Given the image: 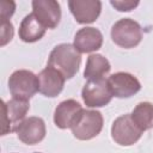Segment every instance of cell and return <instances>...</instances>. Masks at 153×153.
Instances as JSON below:
<instances>
[{"label":"cell","mask_w":153,"mask_h":153,"mask_svg":"<svg viewBox=\"0 0 153 153\" xmlns=\"http://www.w3.org/2000/svg\"><path fill=\"white\" fill-rule=\"evenodd\" d=\"M81 63V54L71 43H61L53 48L49 54V67L59 71L65 79H72L79 71Z\"/></svg>","instance_id":"obj_1"},{"label":"cell","mask_w":153,"mask_h":153,"mask_svg":"<svg viewBox=\"0 0 153 153\" xmlns=\"http://www.w3.org/2000/svg\"><path fill=\"white\" fill-rule=\"evenodd\" d=\"M111 39L121 48H135L142 39V29L136 20L131 18H122L112 25Z\"/></svg>","instance_id":"obj_2"},{"label":"cell","mask_w":153,"mask_h":153,"mask_svg":"<svg viewBox=\"0 0 153 153\" xmlns=\"http://www.w3.org/2000/svg\"><path fill=\"white\" fill-rule=\"evenodd\" d=\"M38 76L27 69L14 71L8 78V90L12 98L29 100L38 92Z\"/></svg>","instance_id":"obj_3"},{"label":"cell","mask_w":153,"mask_h":153,"mask_svg":"<svg viewBox=\"0 0 153 153\" xmlns=\"http://www.w3.org/2000/svg\"><path fill=\"white\" fill-rule=\"evenodd\" d=\"M103 123L104 120L99 111L82 109L71 130L74 137L81 141H86L96 137L102 131Z\"/></svg>","instance_id":"obj_4"},{"label":"cell","mask_w":153,"mask_h":153,"mask_svg":"<svg viewBox=\"0 0 153 153\" xmlns=\"http://www.w3.org/2000/svg\"><path fill=\"white\" fill-rule=\"evenodd\" d=\"M30 109L29 100L12 98L7 102L2 100V134L6 135L16 131L18 126L25 120Z\"/></svg>","instance_id":"obj_5"},{"label":"cell","mask_w":153,"mask_h":153,"mask_svg":"<svg viewBox=\"0 0 153 153\" xmlns=\"http://www.w3.org/2000/svg\"><path fill=\"white\" fill-rule=\"evenodd\" d=\"M142 133L131 120L130 114H124L117 117L111 126V137L120 146H131L136 143Z\"/></svg>","instance_id":"obj_6"},{"label":"cell","mask_w":153,"mask_h":153,"mask_svg":"<svg viewBox=\"0 0 153 153\" xmlns=\"http://www.w3.org/2000/svg\"><path fill=\"white\" fill-rule=\"evenodd\" d=\"M108 79L87 80L81 90V98L88 108H102L108 105L112 99Z\"/></svg>","instance_id":"obj_7"},{"label":"cell","mask_w":153,"mask_h":153,"mask_svg":"<svg viewBox=\"0 0 153 153\" xmlns=\"http://www.w3.org/2000/svg\"><path fill=\"white\" fill-rule=\"evenodd\" d=\"M108 84L114 97L129 98L141 90V84L136 76L127 72H117L108 78Z\"/></svg>","instance_id":"obj_8"},{"label":"cell","mask_w":153,"mask_h":153,"mask_svg":"<svg viewBox=\"0 0 153 153\" xmlns=\"http://www.w3.org/2000/svg\"><path fill=\"white\" fill-rule=\"evenodd\" d=\"M32 13L45 29H55L61 19V6L55 0H33Z\"/></svg>","instance_id":"obj_9"},{"label":"cell","mask_w":153,"mask_h":153,"mask_svg":"<svg viewBox=\"0 0 153 153\" xmlns=\"http://www.w3.org/2000/svg\"><path fill=\"white\" fill-rule=\"evenodd\" d=\"M18 139L25 145L39 143L47 134L45 123L41 117L31 116L25 118L16 129Z\"/></svg>","instance_id":"obj_10"},{"label":"cell","mask_w":153,"mask_h":153,"mask_svg":"<svg viewBox=\"0 0 153 153\" xmlns=\"http://www.w3.org/2000/svg\"><path fill=\"white\" fill-rule=\"evenodd\" d=\"M68 7L76 23L91 24L99 17L102 2L99 0H69Z\"/></svg>","instance_id":"obj_11"},{"label":"cell","mask_w":153,"mask_h":153,"mask_svg":"<svg viewBox=\"0 0 153 153\" xmlns=\"http://www.w3.org/2000/svg\"><path fill=\"white\" fill-rule=\"evenodd\" d=\"M37 76H38V82H39L38 92L42 93L44 97L55 98L62 92L66 79L55 68L47 66L44 69L39 72Z\"/></svg>","instance_id":"obj_12"},{"label":"cell","mask_w":153,"mask_h":153,"mask_svg":"<svg viewBox=\"0 0 153 153\" xmlns=\"http://www.w3.org/2000/svg\"><path fill=\"white\" fill-rule=\"evenodd\" d=\"M73 45L80 54L97 51L103 45L102 32L92 26H85L76 31Z\"/></svg>","instance_id":"obj_13"},{"label":"cell","mask_w":153,"mask_h":153,"mask_svg":"<svg viewBox=\"0 0 153 153\" xmlns=\"http://www.w3.org/2000/svg\"><path fill=\"white\" fill-rule=\"evenodd\" d=\"M82 111V106L75 99H66L61 102L54 112V123L60 129L72 128L78 116Z\"/></svg>","instance_id":"obj_14"},{"label":"cell","mask_w":153,"mask_h":153,"mask_svg":"<svg viewBox=\"0 0 153 153\" xmlns=\"http://www.w3.org/2000/svg\"><path fill=\"white\" fill-rule=\"evenodd\" d=\"M45 31L47 29L38 22V19L33 16V13H30L25 16L24 19L22 20L19 25L18 35L23 42L33 43V42L39 41L44 36Z\"/></svg>","instance_id":"obj_15"},{"label":"cell","mask_w":153,"mask_h":153,"mask_svg":"<svg viewBox=\"0 0 153 153\" xmlns=\"http://www.w3.org/2000/svg\"><path fill=\"white\" fill-rule=\"evenodd\" d=\"M111 65L106 57L100 54H91L87 57L84 78L87 80H102L110 73Z\"/></svg>","instance_id":"obj_16"},{"label":"cell","mask_w":153,"mask_h":153,"mask_svg":"<svg viewBox=\"0 0 153 153\" xmlns=\"http://www.w3.org/2000/svg\"><path fill=\"white\" fill-rule=\"evenodd\" d=\"M131 120L141 131L153 128V104L149 102L139 103L130 114Z\"/></svg>","instance_id":"obj_17"},{"label":"cell","mask_w":153,"mask_h":153,"mask_svg":"<svg viewBox=\"0 0 153 153\" xmlns=\"http://www.w3.org/2000/svg\"><path fill=\"white\" fill-rule=\"evenodd\" d=\"M1 47L6 45L13 38V25L11 20H1Z\"/></svg>","instance_id":"obj_18"},{"label":"cell","mask_w":153,"mask_h":153,"mask_svg":"<svg viewBox=\"0 0 153 153\" xmlns=\"http://www.w3.org/2000/svg\"><path fill=\"white\" fill-rule=\"evenodd\" d=\"M16 11V4L13 1H1L0 4V18L1 20H10Z\"/></svg>","instance_id":"obj_19"},{"label":"cell","mask_w":153,"mask_h":153,"mask_svg":"<svg viewBox=\"0 0 153 153\" xmlns=\"http://www.w3.org/2000/svg\"><path fill=\"white\" fill-rule=\"evenodd\" d=\"M111 6H114L117 11L120 12H129L131 10H134L137 5H139V1H131V0H111L110 1Z\"/></svg>","instance_id":"obj_20"},{"label":"cell","mask_w":153,"mask_h":153,"mask_svg":"<svg viewBox=\"0 0 153 153\" xmlns=\"http://www.w3.org/2000/svg\"><path fill=\"white\" fill-rule=\"evenodd\" d=\"M36 153H41V152H36Z\"/></svg>","instance_id":"obj_21"}]
</instances>
